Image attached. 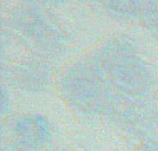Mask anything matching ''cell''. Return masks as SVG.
Masks as SVG:
<instances>
[{
	"label": "cell",
	"instance_id": "1",
	"mask_svg": "<svg viewBox=\"0 0 158 151\" xmlns=\"http://www.w3.org/2000/svg\"><path fill=\"white\" fill-rule=\"evenodd\" d=\"M111 92L150 99L156 92V74L128 35H112L92 53Z\"/></svg>",
	"mask_w": 158,
	"mask_h": 151
},
{
	"label": "cell",
	"instance_id": "2",
	"mask_svg": "<svg viewBox=\"0 0 158 151\" xmlns=\"http://www.w3.org/2000/svg\"><path fill=\"white\" fill-rule=\"evenodd\" d=\"M8 33L28 53L49 60L65 54L69 35L42 0H15L7 17Z\"/></svg>",
	"mask_w": 158,
	"mask_h": 151
},
{
	"label": "cell",
	"instance_id": "3",
	"mask_svg": "<svg viewBox=\"0 0 158 151\" xmlns=\"http://www.w3.org/2000/svg\"><path fill=\"white\" fill-rule=\"evenodd\" d=\"M56 88L75 115L86 119L103 118L111 90L92 54L67 64L56 76Z\"/></svg>",
	"mask_w": 158,
	"mask_h": 151
},
{
	"label": "cell",
	"instance_id": "4",
	"mask_svg": "<svg viewBox=\"0 0 158 151\" xmlns=\"http://www.w3.org/2000/svg\"><path fill=\"white\" fill-rule=\"evenodd\" d=\"M103 118L131 143L157 136L158 118L151 104V97H132L111 92L104 107Z\"/></svg>",
	"mask_w": 158,
	"mask_h": 151
},
{
	"label": "cell",
	"instance_id": "5",
	"mask_svg": "<svg viewBox=\"0 0 158 151\" xmlns=\"http://www.w3.org/2000/svg\"><path fill=\"white\" fill-rule=\"evenodd\" d=\"M4 140L25 151H47L54 147L56 126L44 114L17 112L4 119Z\"/></svg>",
	"mask_w": 158,
	"mask_h": 151
},
{
	"label": "cell",
	"instance_id": "6",
	"mask_svg": "<svg viewBox=\"0 0 158 151\" xmlns=\"http://www.w3.org/2000/svg\"><path fill=\"white\" fill-rule=\"evenodd\" d=\"M3 85L10 90L25 94H39L50 88L54 80L52 60L28 53L3 69Z\"/></svg>",
	"mask_w": 158,
	"mask_h": 151
},
{
	"label": "cell",
	"instance_id": "7",
	"mask_svg": "<svg viewBox=\"0 0 158 151\" xmlns=\"http://www.w3.org/2000/svg\"><path fill=\"white\" fill-rule=\"evenodd\" d=\"M147 0H96L104 14L117 21L139 19Z\"/></svg>",
	"mask_w": 158,
	"mask_h": 151
},
{
	"label": "cell",
	"instance_id": "8",
	"mask_svg": "<svg viewBox=\"0 0 158 151\" xmlns=\"http://www.w3.org/2000/svg\"><path fill=\"white\" fill-rule=\"evenodd\" d=\"M139 22L148 33L158 39V0H147Z\"/></svg>",
	"mask_w": 158,
	"mask_h": 151
},
{
	"label": "cell",
	"instance_id": "9",
	"mask_svg": "<svg viewBox=\"0 0 158 151\" xmlns=\"http://www.w3.org/2000/svg\"><path fill=\"white\" fill-rule=\"evenodd\" d=\"M0 110H2L3 118H8L10 115H13V99H11L10 89L6 85L2 86V99H0Z\"/></svg>",
	"mask_w": 158,
	"mask_h": 151
},
{
	"label": "cell",
	"instance_id": "10",
	"mask_svg": "<svg viewBox=\"0 0 158 151\" xmlns=\"http://www.w3.org/2000/svg\"><path fill=\"white\" fill-rule=\"evenodd\" d=\"M132 151H158V136H151L132 143Z\"/></svg>",
	"mask_w": 158,
	"mask_h": 151
},
{
	"label": "cell",
	"instance_id": "11",
	"mask_svg": "<svg viewBox=\"0 0 158 151\" xmlns=\"http://www.w3.org/2000/svg\"><path fill=\"white\" fill-rule=\"evenodd\" d=\"M0 151H25L22 149H19V147L14 146V144L8 143V141L3 140V144H2V149H0Z\"/></svg>",
	"mask_w": 158,
	"mask_h": 151
},
{
	"label": "cell",
	"instance_id": "12",
	"mask_svg": "<svg viewBox=\"0 0 158 151\" xmlns=\"http://www.w3.org/2000/svg\"><path fill=\"white\" fill-rule=\"evenodd\" d=\"M151 104H153V108L156 111V115L158 118V90L154 92V94L151 96Z\"/></svg>",
	"mask_w": 158,
	"mask_h": 151
},
{
	"label": "cell",
	"instance_id": "13",
	"mask_svg": "<svg viewBox=\"0 0 158 151\" xmlns=\"http://www.w3.org/2000/svg\"><path fill=\"white\" fill-rule=\"evenodd\" d=\"M47 151H72L71 149H68V147H63V146H54V147H52L50 150H47Z\"/></svg>",
	"mask_w": 158,
	"mask_h": 151
}]
</instances>
